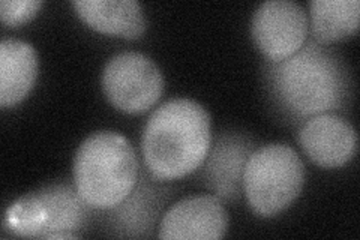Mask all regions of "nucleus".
I'll list each match as a JSON object with an SVG mask.
<instances>
[{"label":"nucleus","mask_w":360,"mask_h":240,"mask_svg":"<svg viewBox=\"0 0 360 240\" xmlns=\"http://www.w3.org/2000/svg\"><path fill=\"white\" fill-rule=\"evenodd\" d=\"M266 87L278 113L291 123L345 111L353 95L345 61L328 45L307 41L292 56L269 62Z\"/></svg>","instance_id":"nucleus-1"},{"label":"nucleus","mask_w":360,"mask_h":240,"mask_svg":"<svg viewBox=\"0 0 360 240\" xmlns=\"http://www.w3.org/2000/svg\"><path fill=\"white\" fill-rule=\"evenodd\" d=\"M305 167L288 144L272 143L255 149L248 159L242 188L250 208L260 216H275L302 192Z\"/></svg>","instance_id":"nucleus-5"},{"label":"nucleus","mask_w":360,"mask_h":240,"mask_svg":"<svg viewBox=\"0 0 360 240\" xmlns=\"http://www.w3.org/2000/svg\"><path fill=\"white\" fill-rule=\"evenodd\" d=\"M299 144L314 164L323 168H336L356 155L357 134L345 118L324 113L302 123Z\"/></svg>","instance_id":"nucleus-11"},{"label":"nucleus","mask_w":360,"mask_h":240,"mask_svg":"<svg viewBox=\"0 0 360 240\" xmlns=\"http://www.w3.org/2000/svg\"><path fill=\"white\" fill-rule=\"evenodd\" d=\"M307 11L292 0H267L255 9L251 33L255 45L270 62L284 61L308 39Z\"/></svg>","instance_id":"nucleus-7"},{"label":"nucleus","mask_w":360,"mask_h":240,"mask_svg":"<svg viewBox=\"0 0 360 240\" xmlns=\"http://www.w3.org/2000/svg\"><path fill=\"white\" fill-rule=\"evenodd\" d=\"M74 8L87 26L107 35L137 39L148 29L137 0H75Z\"/></svg>","instance_id":"nucleus-12"},{"label":"nucleus","mask_w":360,"mask_h":240,"mask_svg":"<svg viewBox=\"0 0 360 240\" xmlns=\"http://www.w3.org/2000/svg\"><path fill=\"white\" fill-rule=\"evenodd\" d=\"M167 180L155 177L146 168L140 171L139 180L129 196L119 206L108 210L105 222L115 236L120 237H149L162 209L173 197V188L165 184Z\"/></svg>","instance_id":"nucleus-8"},{"label":"nucleus","mask_w":360,"mask_h":240,"mask_svg":"<svg viewBox=\"0 0 360 240\" xmlns=\"http://www.w3.org/2000/svg\"><path fill=\"white\" fill-rule=\"evenodd\" d=\"M103 90L112 107L129 114L150 110L164 90L162 72L149 56L123 51L105 63Z\"/></svg>","instance_id":"nucleus-6"},{"label":"nucleus","mask_w":360,"mask_h":240,"mask_svg":"<svg viewBox=\"0 0 360 240\" xmlns=\"http://www.w3.org/2000/svg\"><path fill=\"white\" fill-rule=\"evenodd\" d=\"M38 75V54L33 45L20 39L0 44V106H15L25 99Z\"/></svg>","instance_id":"nucleus-13"},{"label":"nucleus","mask_w":360,"mask_h":240,"mask_svg":"<svg viewBox=\"0 0 360 240\" xmlns=\"http://www.w3.org/2000/svg\"><path fill=\"white\" fill-rule=\"evenodd\" d=\"M140 165L131 141L115 131H99L80 144L74 159V185L96 210L116 208L139 180Z\"/></svg>","instance_id":"nucleus-3"},{"label":"nucleus","mask_w":360,"mask_h":240,"mask_svg":"<svg viewBox=\"0 0 360 240\" xmlns=\"http://www.w3.org/2000/svg\"><path fill=\"white\" fill-rule=\"evenodd\" d=\"M254 151L255 144L250 135L233 131L219 132L200 165L201 184L221 200H239L243 192V171Z\"/></svg>","instance_id":"nucleus-9"},{"label":"nucleus","mask_w":360,"mask_h":240,"mask_svg":"<svg viewBox=\"0 0 360 240\" xmlns=\"http://www.w3.org/2000/svg\"><path fill=\"white\" fill-rule=\"evenodd\" d=\"M212 144L207 110L188 98H173L158 107L146 123L141 153L146 168L162 180L194 173Z\"/></svg>","instance_id":"nucleus-2"},{"label":"nucleus","mask_w":360,"mask_h":240,"mask_svg":"<svg viewBox=\"0 0 360 240\" xmlns=\"http://www.w3.org/2000/svg\"><path fill=\"white\" fill-rule=\"evenodd\" d=\"M90 209L77 188L51 184L11 204L5 212L4 228L20 237L78 239L89 222Z\"/></svg>","instance_id":"nucleus-4"},{"label":"nucleus","mask_w":360,"mask_h":240,"mask_svg":"<svg viewBox=\"0 0 360 240\" xmlns=\"http://www.w3.org/2000/svg\"><path fill=\"white\" fill-rule=\"evenodd\" d=\"M42 5V0H2L0 18L5 26L17 27L35 17Z\"/></svg>","instance_id":"nucleus-15"},{"label":"nucleus","mask_w":360,"mask_h":240,"mask_svg":"<svg viewBox=\"0 0 360 240\" xmlns=\"http://www.w3.org/2000/svg\"><path fill=\"white\" fill-rule=\"evenodd\" d=\"M229 228V213L217 196L188 197L173 204L160 222L161 239H222Z\"/></svg>","instance_id":"nucleus-10"},{"label":"nucleus","mask_w":360,"mask_h":240,"mask_svg":"<svg viewBox=\"0 0 360 240\" xmlns=\"http://www.w3.org/2000/svg\"><path fill=\"white\" fill-rule=\"evenodd\" d=\"M311 37L329 45L352 37L359 27V0H311Z\"/></svg>","instance_id":"nucleus-14"}]
</instances>
